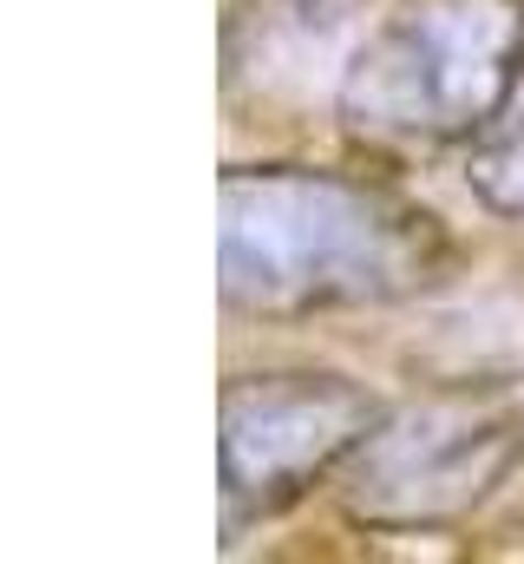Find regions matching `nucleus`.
Segmentation results:
<instances>
[{
	"label": "nucleus",
	"mask_w": 524,
	"mask_h": 564,
	"mask_svg": "<svg viewBox=\"0 0 524 564\" xmlns=\"http://www.w3.org/2000/svg\"><path fill=\"white\" fill-rule=\"evenodd\" d=\"M381 421L387 408L348 375H315V368L237 375L223 388V440H217L230 525L288 512L315 479L341 473L348 453Z\"/></svg>",
	"instance_id": "obj_4"
},
{
	"label": "nucleus",
	"mask_w": 524,
	"mask_h": 564,
	"mask_svg": "<svg viewBox=\"0 0 524 564\" xmlns=\"http://www.w3.org/2000/svg\"><path fill=\"white\" fill-rule=\"evenodd\" d=\"M524 466V368L446 381L374 426L341 466L348 519L374 532H439Z\"/></svg>",
	"instance_id": "obj_3"
},
{
	"label": "nucleus",
	"mask_w": 524,
	"mask_h": 564,
	"mask_svg": "<svg viewBox=\"0 0 524 564\" xmlns=\"http://www.w3.org/2000/svg\"><path fill=\"white\" fill-rule=\"evenodd\" d=\"M524 73V0H400L341 79L348 132L393 151L485 139Z\"/></svg>",
	"instance_id": "obj_2"
},
{
	"label": "nucleus",
	"mask_w": 524,
	"mask_h": 564,
	"mask_svg": "<svg viewBox=\"0 0 524 564\" xmlns=\"http://www.w3.org/2000/svg\"><path fill=\"white\" fill-rule=\"evenodd\" d=\"M446 263L439 217L387 184L308 164H237L217 184V289L237 315L387 308L433 289Z\"/></svg>",
	"instance_id": "obj_1"
},
{
	"label": "nucleus",
	"mask_w": 524,
	"mask_h": 564,
	"mask_svg": "<svg viewBox=\"0 0 524 564\" xmlns=\"http://www.w3.org/2000/svg\"><path fill=\"white\" fill-rule=\"evenodd\" d=\"M466 184L485 210L499 217H524V112L499 119L485 139H472V158H466Z\"/></svg>",
	"instance_id": "obj_5"
}]
</instances>
